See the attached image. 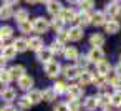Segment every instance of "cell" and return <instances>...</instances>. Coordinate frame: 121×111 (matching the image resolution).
I'll return each instance as SVG.
<instances>
[{
    "mask_svg": "<svg viewBox=\"0 0 121 111\" xmlns=\"http://www.w3.org/2000/svg\"><path fill=\"white\" fill-rule=\"evenodd\" d=\"M43 70H45V75H47L48 78H53V80H56V78H58V75L61 73V70H63V66H61V63H60V61H55V60H52L50 63L43 65Z\"/></svg>",
    "mask_w": 121,
    "mask_h": 111,
    "instance_id": "obj_1",
    "label": "cell"
},
{
    "mask_svg": "<svg viewBox=\"0 0 121 111\" xmlns=\"http://www.w3.org/2000/svg\"><path fill=\"white\" fill-rule=\"evenodd\" d=\"M32 27H33V32L37 33H47L50 30V20L45 17H35L32 20Z\"/></svg>",
    "mask_w": 121,
    "mask_h": 111,
    "instance_id": "obj_2",
    "label": "cell"
},
{
    "mask_svg": "<svg viewBox=\"0 0 121 111\" xmlns=\"http://www.w3.org/2000/svg\"><path fill=\"white\" fill-rule=\"evenodd\" d=\"M108 20H111V18H108L103 10L91 12V25H95V27H104V23H106ZM113 20H114V18H113Z\"/></svg>",
    "mask_w": 121,
    "mask_h": 111,
    "instance_id": "obj_3",
    "label": "cell"
},
{
    "mask_svg": "<svg viewBox=\"0 0 121 111\" xmlns=\"http://www.w3.org/2000/svg\"><path fill=\"white\" fill-rule=\"evenodd\" d=\"M96 99H98V108H101V109L111 108V93L109 91H99L96 94Z\"/></svg>",
    "mask_w": 121,
    "mask_h": 111,
    "instance_id": "obj_4",
    "label": "cell"
},
{
    "mask_svg": "<svg viewBox=\"0 0 121 111\" xmlns=\"http://www.w3.org/2000/svg\"><path fill=\"white\" fill-rule=\"evenodd\" d=\"M66 33H68V40H71V42H80V40H83V37H85V28H81V27H78V25H73V27H70V28L66 30Z\"/></svg>",
    "mask_w": 121,
    "mask_h": 111,
    "instance_id": "obj_5",
    "label": "cell"
},
{
    "mask_svg": "<svg viewBox=\"0 0 121 111\" xmlns=\"http://www.w3.org/2000/svg\"><path fill=\"white\" fill-rule=\"evenodd\" d=\"M33 83H35V80H33V76H30V75H23L20 80H17V86H18V90H22V91H30V90H33Z\"/></svg>",
    "mask_w": 121,
    "mask_h": 111,
    "instance_id": "obj_6",
    "label": "cell"
},
{
    "mask_svg": "<svg viewBox=\"0 0 121 111\" xmlns=\"http://www.w3.org/2000/svg\"><path fill=\"white\" fill-rule=\"evenodd\" d=\"M119 9H121V2H118V0H114V2H109V4H106V9L103 10L104 13H106V17L108 18H114V17H118V13H119Z\"/></svg>",
    "mask_w": 121,
    "mask_h": 111,
    "instance_id": "obj_7",
    "label": "cell"
},
{
    "mask_svg": "<svg viewBox=\"0 0 121 111\" xmlns=\"http://www.w3.org/2000/svg\"><path fill=\"white\" fill-rule=\"evenodd\" d=\"M76 12H75V9H71V7H63V10L60 12V18L65 22V23H70V22H76Z\"/></svg>",
    "mask_w": 121,
    "mask_h": 111,
    "instance_id": "obj_8",
    "label": "cell"
},
{
    "mask_svg": "<svg viewBox=\"0 0 121 111\" xmlns=\"http://www.w3.org/2000/svg\"><path fill=\"white\" fill-rule=\"evenodd\" d=\"M86 56H88V60H90V63H98V61H101V60H104V50L103 48H90V51L86 53Z\"/></svg>",
    "mask_w": 121,
    "mask_h": 111,
    "instance_id": "obj_9",
    "label": "cell"
},
{
    "mask_svg": "<svg viewBox=\"0 0 121 111\" xmlns=\"http://www.w3.org/2000/svg\"><path fill=\"white\" fill-rule=\"evenodd\" d=\"M35 56H37V60H38L40 63H43V65H47V63H50V61L53 60V53L50 51L48 47H43L42 50H38V51L35 53Z\"/></svg>",
    "mask_w": 121,
    "mask_h": 111,
    "instance_id": "obj_10",
    "label": "cell"
},
{
    "mask_svg": "<svg viewBox=\"0 0 121 111\" xmlns=\"http://www.w3.org/2000/svg\"><path fill=\"white\" fill-rule=\"evenodd\" d=\"M61 73L65 75V78L66 80H78V76H80V70H78V66L76 65H66V66H63V70H61Z\"/></svg>",
    "mask_w": 121,
    "mask_h": 111,
    "instance_id": "obj_11",
    "label": "cell"
},
{
    "mask_svg": "<svg viewBox=\"0 0 121 111\" xmlns=\"http://www.w3.org/2000/svg\"><path fill=\"white\" fill-rule=\"evenodd\" d=\"M45 7H47V12L53 17H58L60 12L63 10V5L61 2H56V0H50V2H45Z\"/></svg>",
    "mask_w": 121,
    "mask_h": 111,
    "instance_id": "obj_12",
    "label": "cell"
},
{
    "mask_svg": "<svg viewBox=\"0 0 121 111\" xmlns=\"http://www.w3.org/2000/svg\"><path fill=\"white\" fill-rule=\"evenodd\" d=\"M0 96H2V99L5 101V104H12L15 99H17V90L9 86V88H4V91L0 93Z\"/></svg>",
    "mask_w": 121,
    "mask_h": 111,
    "instance_id": "obj_13",
    "label": "cell"
},
{
    "mask_svg": "<svg viewBox=\"0 0 121 111\" xmlns=\"http://www.w3.org/2000/svg\"><path fill=\"white\" fill-rule=\"evenodd\" d=\"M66 96L68 99H80L83 96V88L80 85H68V90H66Z\"/></svg>",
    "mask_w": 121,
    "mask_h": 111,
    "instance_id": "obj_14",
    "label": "cell"
},
{
    "mask_svg": "<svg viewBox=\"0 0 121 111\" xmlns=\"http://www.w3.org/2000/svg\"><path fill=\"white\" fill-rule=\"evenodd\" d=\"M113 70V66H111V63H109V60H101V61H98L96 63V75H101V76H106L109 71Z\"/></svg>",
    "mask_w": 121,
    "mask_h": 111,
    "instance_id": "obj_15",
    "label": "cell"
},
{
    "mask_svg": "<svg viewBox=\"0 0 121 111\" xmlns=\"http://www.w3.org/2000/svg\"><path fill=\"white\" fill-rule=\"evenodd\" d=\"M27 45H28V50H33L35 53L45 47V45H43V38L38 37V35H37V37H30V38L27 40Z\"/></svg>",
    "mask_w": 121,
    "mask_h": 111,
    "instance_id": "obj_16",
    "label": "cell"
},
{
    "mask_svg": "<svg viewBox=\"0 0 121 111\" xmlns=\"http://www.w3.org/2000/svg\"><path fill=\"white\" fill-rule=\"evenodd\" d=\"M104 42H106V38H104L103 33L95 32V33H91V37H90V45H91V48H101V47L104 45Z\"/></svg>",
    "mask_w": 121,
    "mask_h": 111,
    "instance_id": "obj_17",
    "label": "cell"
},
{
    "mask_svg": "<svg viewBox=\"0 0 121 111\" xmlns=\"http://www.w3.org/2000/svg\"><path fill=\"white\" fill-rule=\"evenodd\" d=\"M119 30H121V23L118 20H108L104 23V32L109 35H116V33H119Z\"/></svg>",
    "mask_w": 121,
    "mask_h": 111,
    "instance_id": "obj_18",
    "label": "cell"
},
{
    "mask_svg": "<svg viewBox=\"0 0 121 111\" xmlns=\"http://www.w3.org/2000/svg\"><path fill=\"white\" fill-rule=\"evenodd\" d=\"M9 71H10L12 80H20L23 75H27V70L23 65H13L12 68H9Z\"/></svg>",
    "mask_w": 121,
    "mask_h": 111,
    "instance_id": "obj_19",
    "label": "cell"
},
{
    "mask_svg": "<svg viewBox=\"0 0 121 111\" xmlns=\"http://www.w3.org/2000/svg\"><path fill=\"white\" fill-rule=\"evenodd\" d=\"M83 108L86 111H95L98 108V99H96V94H90L83 99Z\"/></svg>",
    "mask_w": 121,
    "mask_h": 111,
    "instance_id": "obj_20",
    "label": "cell"
},
{
    "mask_svg": "<svg viewBox=\"0 0 121 111\" xmlns=\"http://www.w3.org/2000/svg\"><path fill=\"white\" fill-rule=\"evenodd\" d=\"M0 53H2L0 56H2L5 61H10V60H13V58L17 56V50H15L12 45H5V47L2 48V51H0Z\"/></svg>",
    "mask_w": 121,
    "mask_h": 111,
    "instance_id": "obj_21",
    "label": "cell"
},
{
    "mask_svg": "<svg viewBox=\"0 0 121 111\" xmlns=\"http://www.w3.org/2000/svg\"><path fill=\"white\" fill-rule=\"evenodd\" d=\"M13 18H15V22L17 23H23V22H27V20H30V12L27 10V9H17V12L13 13Z\"/></svg>",
    "mask_w": 121,
    "mask_h": 111,
    "instance_id": "obj_22",
    "label": "cell"
},
{
    "mask_svg": "<svg viewBox=\"0 0 121 111\" xmlns=\"http://www.w3.org/2000/svg\"><path fill=\"white\" fill-rule=\"evenodd\" d=\"M78 81H80V86H81V88L91 85V83H93V71H90V70H88V71H81L80 76H78Z\"/></svg>",
    "mask_w": 121,
    "mask_h": 111,
    "instance_id": "obj_23",
    "label": "cell"
},
{
    "mask_svg": "<svg viewBox=\"0 0 121 111\" xmlns=\"http://www.w3.org/2000/svg\"><path fill=\"white\" fill-rule=\"evenodd\" d=\"M12 47L17 50V53H23V51H27V50H28L27 38H23V37H18V38H15V40H13V43H12Z\"/></svg>",
    "mask_w": 121,
    "mask_h": 111,
    "instance_id": "obj_24",
    "label": "cell"
},
{
    "mask_svg": "<svg viewBox=\"0 0 121 111\" xmlns=\"http://www.w3.org/2000/svg\"><path fill=\"white\" fill-rule=\"evenodd\" d=\"M76 22H78V27H81V28L91 25V13H86V12L78 13L76 15Z\"/></svg>",
    "mask_w": 121,
    "mask_h": 111,
    "instance_id": "obj_25",
    "label": "cell"
},
{
    "mask_svg": "<svg viewBox=\"0 0 121 111\" xmlns=\"http://www.w3.org/2000/svg\"><path fill=\"white\" fill-rule=\"evenodd\" d=\"M63 56H65V60H73V61H76V58L80 56V53H78V48L76 47H65V50H63Z\"/></svg>",
    "mask_w": 121,
    "mask_h": 111,
    "instance_id": "obj_26",
    "label": "cell"
},
{
    "mask_svg": "<svg viewBox=\"0 0 121 111\" xmlns=\"http://www.w3.org/2000/svg\"><path fill=\"white\" fill-rule=\"evenodd\" d=\"M93 85L99 90V91H104V88L108 86V81H106V76H101V75H96L93 73Z\"/></svg>",
    "mask_w": 121,
    "mask_h": 111,
    "instance_id": "obj_27",
    "label": "cell"
},
{
    "mask_svg": "<svg viewBox=\"0 0 121 111\" xmlns=\"http://www.w3.org/2000/svg\"><path fill=\"white\" fill-rule=\"evenodd\" d=\"M27 98L30 99V103L32 104H38V103H42L43 101V98H42V91L40 90H30L28 93H27Z\"/></svg>",
    "mask_w": 121,
    "mask_h": 111,
    "instance_id": "obj_28",
    "label": "cell"
},
{
    "mask_svg": "<svg viewBox=\"0 0 121 111\" xmlns=\"http://www.w3.org/2000/svg\"><path fill=\"white\" fill-rule=\"evenodd\" d=\"M75 65L78 66V70H80V71H88V66H90V60H88V56H86V55H80V56L76 58Z\"/></svg>",
    "mask_w": 121,
    "mask_h": 111,
    "instance_id": "obj_29",
    "label": "cell"
},
{
    "mask_svg": "<svg viewBox=\"0 0 121 111\" xmlns=\"http://www.w3.org/2000/svg\"><path fill=\"white\" fill-rule=\"evenodd\" d=\"M12 35H13V28L10 27V25H2L0 27V40H9V38H12Z\"/></svg>",
    "mask_w": 121,
    "mask_h": 111,
    "instance_id": "obj_30",
    "label": "cell"
},
{
    "mask_svg": "<svg viewBox=\"0 0 121 111\" xmlns=\"http://www.w3.org/2000/svg\"><path fill=\"white\" fill-rule=\"evenodd\" d=\"M63 27H65V22H63L60 17H53V18L50 20V28H53V30H55V33L61 32V30H63Z\"/></svg>",
    "mask_w": 121,
    "mask_h": 111,
    "instance_id": "obj_31",
    "label": "cell"
},
{
    "mask_svg": "<svg viewBox=\"0 0 121 111\" xmlns=\"http://www.w3.org/2000/svg\"><path fill=\"white\" fill-rule=\"evenodd\" d=\"M52 88H53V91H55V93H56V96H58V94H65V93H66L68 85H66V81H60V80H56V81H55V85H53Z\"/></svg>",
    "mask_w": 121,
    "mask_h": 111,
    "instance_id": "obj_32",
    "label": "cell"
},
{
    "mask_svg": "<svg viewBox=\"0 0 121 111\" xmlns=\"http://www.w3.org/2000/svg\"><path fill=\"white\" fill-rule=\"evenodd\" d=\"M42 98H43V101H55L56 99V93L53 91V88L50 86V88H45L43 91H42Z\"/></svg>",
    "mask_w": 121,
    "mask_h": 111,
    "instance_id": "obj_33",
    "label": "cell"
},
{
    "mask_svg": "<svg viewBox=\"0 0 121 111\" xmlns=\"http://www.w3.org/2000/svg\"><path fill=\"white\" fill-rule=\"evenodd\" d=\"M50 51L53 53V55H63V50H65V45H61V43H58V42H52L50 43Z\"/></svg>",
    "mask_w": 121,
    "mask_h": 111,
    "instance_id": "obj_34",
    "label": "cell"
},
{
    "mask_svg": "<svg viewBox=\"0 0 121 111\" xmlns=\"http://www.w3.org/2000/svg\"><path fill=\"white\" fill-rule=\"evenodd\" d=\"M17 103H18V106H20V111L22 109H30L33 104L30 103V99L27 98V94L25 96H20V98H17Z\"/></svg>",
    "mask_w": 121,
    "mask_h": 111,
    "instance_id": "obj_35",
    "label": "cell"
},
{
    "mask_svg": "<svg viewBox=\"0 0 121 111\" xmlns=\"http://www.w3.org/2000/svg\"><path fill=\"white\" fill-rule=\"evenodd\" d=\"M12 17H13L12 9L5 7V5H2V7H0V20H9V18H12Z\"/></svg>",
    "mask_w": 121,
    "mask_h": 111,
    "instance_id": "obj_36",
    "label": "cell"
},
{
    "mask_svg": "<svg viewBox=\"0 0 121 111\" xmlns=\"http://www.w3.org/2000/svg\"><path fill=\"white\" fill-rule=\"evenodd\" d=\"M81 12H86V13H91L93 7H95V2H91V0H86V2H78Z\"/></svg>",
    "mask_w": 121,
    "mask_h": 111,
    "instance_id": "obj_37",
    "label": "cell"
},
{
    "mask_svg": "<svg viewBox=\"0 0 121 111\" xmlns=\"http://www.w3.org/2000/svg\"><path fill=\"white\" fill-rule=\"evenodd\" d=\"M12 81V76H10V71L9 70H2L0 71V85H9Z\"/></svg>",
    "mask_w": 121,
    "mask_h": 111,
    "instance_id": "obj_38",
    "label": "cell"
},
{
    "mask_svg": "<svg viewBox=\"0 0 121 111\" xmlns=\"http://www.w3.org/2000/svg\"><path fill=\"white\" fill-rule=\"evenodd\" d=\"M111 106H114V108L121 106V91H113L111 93Z\"/></svg>",
    "mask_w": 121,
    "mask_h": 111,
    "instance_id": "obj_39",
    "label": "cell"
},
{
    "mask_svg": "<svg viewBox=\"0 0 121 111\" xmlns=\"http://www.w3.org/2000/svg\"><path fill=\"white\" fill-rule=\"evenodd\" d=\"M18 30H20L22 33H32V32H33L32 22H30V20H27V22H23V23H18Z\"/></svg>",
    "mask_w": 121,
    "mask_h": 111,
    "instance_id": "obj_40",
    "label": "cell"
},
{
    "mask_svg": "<svg viewBox=\"0 0 121 111\" xmlns=\"http://www.w3.org/2000/svg\"><path fill=\"white\" fill-rule=\"evenodd\" d=\"M55 42H58V43H61V45H65L66 42H70V40H68V33H66V30L58 32L56 37H55Z\"/></svg>",
    "mask_w": 121,
    "mask_h": 111,
    "instance_id": "obj_41",
    "label": "cell"
},
{
    "mask_svg": "<svg viewBox=\"0 0 121 111\" xmlns=\"http://www.w3.org/2000/svg\"><path fill=\"white\" fill-rule=\"evenodd\" d=\"M80 101H76V99H68L66 101V108H68V111H80Z\"/></svg>",
    "mask_w": 121,
    "mask_h": 111,
    "instance_id": "obj_42",
    "label": "cell"
},
{
    "mask_svg": "<svg viewBox=\"0 0 121 111\" xmlns=\"http://www.w3.org/2000/svg\"><path fill=\"white\" fill-rule=\"evenodd\" d=\"M53 111H68L66 103H56V106L53 108Z\"/></svg>",
    "mask_w": 121,
    "mask_h": 111,
    "instance_id": "obj_43",
    "label": "cell"
},
{
    "mask_svg": "<svg viewBox=\"0 0 121 111\" xmlns=\"http://www.w3.org/2000/svg\"><path fill=\"white\" fill-rule=\"evenodd\" d=\"M2 5H5L9 9H13V7H18V2H15V0H5Z\"/></svg>",
    "mask_w": 121,
    "mask_h": 111,
    "instance_id": "obj_44",
    "label": "cell"
},
{
    "mask_svg": "<svg viewBox=\"0 0 121 111\" xmlns=\"http://www.w3.org/2000/svg\"><path fill=\"white\" fill-rule=\"evenodd\" d=\"M0 111H17L13 104H4L2 108H0Z\"/></svg>",
    "mask_w": 121,
    "mask_h": 111,
    "instance_id": "obj_45",
    "label": "cell"
},
{
    "mask_svg": "<svg viewBox=\"0 0 121 111\" xmlns=\"http://www.w3.org/2000/svg\"><path fill=\"white\" fill-rule=\"evenodd\" d=\"M113 71L116 73V76H118V78H121V63L114 65V66H113Z\"/></svg>",
    "mask_w": 121,
    "mask_h": 111,
    "instance_id": "obj_46",
    "label": "cell"
},
{
    "mask_svg": "<svg viewBox=\"0 0 121 111\" xmlns=\"http://www.w3.org/2000/svg\"><path fill=\"white\" fill-rule=\"evenodd\" d=\"M5 63H7V61H5L2 56H0V71H2V70H5Z\"/></svg>",
    "mask_w": 121,
    "mask_h": 111,
    "instance_id": "obj_47",
    "label": "cell"
},
{
    "mask_svg": "<svg viewBox=\"0 0 121 111\" xmlns=\"http://www.w3.org/2000/svg\"><path fill=\"white\" fill-rule=\"evenodd\" d=\"M5 47V43H4V40H0V51H2V48Z\"/></svg>",
    "mask_w": 121,
    "mask_h": 111,
    "instance_id": "obj_48",
    "label": "cell"
},
{
    "mask_svg": "<svg viewBox=\"0 0 121 111\" xmlns=\"http://www.w3.org/2000/svg\"><path fill=\"white\" fill-rule=\"evenodd\" d=\"M118 17H121V9H119V13H118Z\"/></svg>",
    "mask_w": 121,
    "mask_h": 111,
    "instance_id": "obj_49",
    "label": "cell"
},
{
    "mask_svg": "<svg viewBox=\"0 0 121 111\" xmlns=\"http://www.w3.org/2000/svg\"><path fill=\"white\" fill-rule=\"evenodd\" d=\"M101 111H111V109H101Z\"/></svg>",
    "mask_w": 121,
    "mask_h": 111,
    "instance_id": "obj_50",
    "label": "cell"
},
{
    "mask_svg": "<svg viewBox=\"0 0 121 111\" xmlns=\"http://www.w3.org/2000/svg\"><path fill=\"white\" fill-rule=\"evenodd\" d=\"M119 63H121V55H119Z\"/></svg>",
    "mask_w": 121,
    "mask_h": 111,
    "instance_id": "obj_51",
    "label": "cell"
},
{
    "mask_svg": "<svg viewBox=\"0 0 121 111\" xmlns=\"http://www.w3.org/2000/svg\"><path fill=\"white\" fill-rule=\"evenodd\" d=\"M119 111H121V106H119Z\"/></svg>",
    "mask_w": 121,
    "mask_h": 111,
    "instance_id": "obj_52",
    "label": "cell"
}]
</instances>
